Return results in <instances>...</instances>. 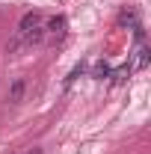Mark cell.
I'll return each mask as SVG.
<instances>
[{"label":"cell","instance_id":"cell-1","mask_svg":"<svg viewBox=\"0 0 151 154\" xmlns=\"http://www.w3.org/2000/svg\"><path fill=\"white\" fill-rule=\"evenodd\" d=\"M65 30H68V21H65V15H57V18L48 21V36H51V42H62L65 38Z\"/></svg>","mask_w":151,"mask_h":154},{"label":"cell","instance_id":"cell-9","mask_svg":"<svg viewBox=\"0 0 151 154\" xmlns=\"http://www.w3.org/2000/svg\"><path fill=\"white\" fill-rule=\"evenodd\" d=\"M142 38H145V30H142L139 24H133V42H136V45H142Z\"/></svg>","mask_w":151,"mask_h":154},{"label":"cell","instance_id":"cell-6","mask_svg":"<svg viewBox=\"0 0 151 154\" xmlns=\"http://www.w3.org/2000/svg\"><path fill=\"white\" fill-rule=\"evenodd\" d=\"M80 74H83V62H77L74 68H71V74L65 77V86H71V83H74V80H77V77H80Z\"/></svg>","mask_w":151,"mask_h":154},{"label":"cell","instance_id":"cell-10","mask_svg":"<svg viewBox=\"0 0 151 154\" xmlns=\"http://www.w3.org/2000/svg\"><path fill=\"white\" fill-rule=\"evenodd\" d=\"M24 154H45L42 148H30V151H24Z\"/></svg>","mask_w":151,"mask_h":154},{"label":"cell","instance_id":"cell-7","mask_svg":"<svg viewBox=\"0 0 151 154\" xmlns=\"http://www.w3.org/2000/svg\"><path fill=\"white\" fill-rule=\"evenodd\" d=\"M136 21V12L133 9H122V15H119V24H133Z\"/></svg>","mask_w":151,"mask_h":154},{"label":"cell","instance_id":"cell-8","mask_svg":"<svg viewBox=\"0 0 151 154\" xmlns=\"http://www.w3.org/2000/svg\"><path fill=\"white\" fill-rule=\"evenodd\" d=\"M95 77H98V80L110 77V65H107V62H98V65H95Z\"/></svg>","mask_w":151,"mask_h":154},{"label":"cell","instance_id":"cell-5","mask_svg":"<svg viewBox=\"0 0 151 154\" xmlns=\"http://www.w3.org/2000/svg\"><path fill=\"white\" fill-rule=\"evenodd\" d=\"M145 65H148V48L139 45V51H136V68H145Z\"/></svg>","mask_w":151,"mask_h":154},{"label":"cell","instance_id":"cell-4","mask_svg":"<svg viewBox=\"0 0 151 154\" xmlns=\"http://www.w3.org/2000/svg\"><path fill=\"white\" fill-rule=\"evenodd\" d=\"M110 74H113L116 83H125V80L131 77V65H122V68H116V71H110Z\"/></svg>","mask_w":151,"mask_h":154},{"label":"cell","instance_id":"cell-2","mask_svg":"<svg viewBox=\"0 0 151 154\" xmlns=\"http://www.w3.org/2000/svg\"><path fill=\"white\" fill-rule=\"evenodd\" d=\"M24 92H27V80L24 77H15L12 86H9V104H21L24 101Z\"/></svg>","mask_w":151,"mask_h":154},{"label":"cell","instance_id":"cell-3","mask_svg":"<svg viewBox=\"0 0 151 154\" xmlns=\"http://www.w3.org/2000/svg\"><path fill=\"white\" fill-rule=\"evenodd\" d=\"M36 27H42V15H39V12H27V15L21 18V24H18V36L36 30Z\"/></svg>","mask_w":151,"mask_h":154}]
</instances>
